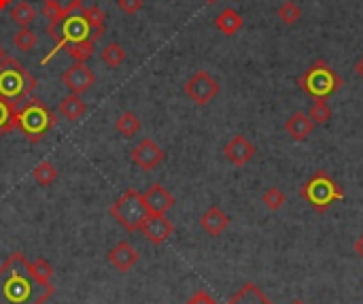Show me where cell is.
<instances>
[{"label": "cell", "mask_w": 363, "mask_h": 304, "mask_svg": "<svg viewBox=\"0 0 363 304\" xmlns=\"http://www.w3.org/2000/svg\"><path fill=\"white\" fill-rule=\"evenodd\" d=\"M308 117L313 120L315 126H325L331 120V106L325 98H317L313 100L311 108H308Z\"/></svg>", "instance_id": "484cf974"}, {"label": "cell", "mask_w": 363, "mask_h": 304, "mask_svg": "<svg viewBox=\"0 0 363 304\" xmlns=\"http://www.w3.org/2000/svg\"><path fill=\"white\" fill-rule=\"evenodd\" d=\"M30 268L35 270L37 276H41L43 281H49L51 276H53V266H51L45 258H39V260L30 262Z\"/></svg>", "instance_id": "1f68e13d"}, {"label": "cell", "mask_w": 363, "mask_h": 304, "mask_svg": "<svg viewBox=\"0 0 363 304\" xmlns=\"http://www.w3.org/2000/svg\"><path fill=\"white\" fill-rule=\"evenodd\" d=\"M41 3H43V15L49 28L60 26L68 15H72L83 7V0H41Z\"/></svg>", "instance_id": "4fadbf2b"}, {"label": "cell", "mask_w": 363, "mask_h": 304, "mask_svg": "<svg viewBox=\"0 0 363 304\" xmlns=\"http://www.w3.org/2000/svg\"><path fill=\"white\" fill-rule=\"evenodd\" d=\"M86 111H88V106H86V102L81 100L79 94H68V96H64V98L60 100V104H58L60 117H62V120H68V122L81 120L83 115H86Z\"/></svg>", "instance_id": "d6986e66"}, {"label": "cell", "mask_w": 363, "mask_h": 304, "mask_svg": "<svg viewBox=\"0 0 363 304\" xmlns=\"http://www.w3.org/2000/svg\"><path fill=\"white\" fill-rule=\"evenodd\" d=\"M7 58V51H5V47L3 45H0V62H3Z\"/></svg>", "instance_id": "74e56055"}, {"label": "cell", "mask_w": 363, "mask_h": 304, "mask_svg": "<svg viewBox=\"0 0 363 304\" xmlns=\"http://www.w3.org/2000/svg\"><path fill=\"white\" fill-rule=\"evenodd\" d=\"M143 198L151 215H166L175 207V196L161 183H153L151 187H147L143 191Z\"/></svg>", "instance_id": "5bb4252c"}, {"label": "cell", "mask_w": 363, "mask_h": 304, "mask_svg": "<svg viewBox=\"0 0 363 304\" xmlns=\"http://www.w3.org/2000/svg\"><path fill=\"white\" fill-rule=\"evenodd\" d=\"M81 15L86 17V21L90 23L92 32L96 37V41L104 35V19H106V13L98 7V5H92V7H81Z\"/></svg>", "instance_id": "603a6c76"}, {"label": "cell", "mask_w": 363, "mask_h": 304, "mask_svg": "<svg viewBox=\"0 0 363 304\" xmlns=\"http://www.w3.org/2000/svg\"><path fill=\"white\" fill-rule=\"evenodd\" d=\"M115 130L124 134L126 138H130L141 130V120H138V115L132 113V111H124V113L115 120Z\"/></svg>", "instance_id": "d4e9b609"}, {"label": "cell", "mask_w": 363, "mask_h": 304, "mask_svg": "<svg viewBox=\"0 0 363 304\" xmlns=\"http://www.w3.org/2000/svg\"><path fill=\"white\" fill-rule=\"evenodd\" d=\"M187 304H217V302H215V298H213L208 292L200 289V292H195V294L189 298V302H187Z\"/></svg>", "instance_id": "836d02e7"}, {"label": "cell", "mask_w": 363, "mask_h": 304, "mask_svg": "<svg viewBox=\"0 0 363 304\" xmlns=\"http://www.w3.org/2000/svg\"><path fill=\"white\" fill-rule=\"evenodd\" d=\"M37 88V77L28 70L21 62L11 55L0 62V98L13 104H19L30 98Z\"/></svg>", "instance_id": "7a4b0ae2"}, {"label": "cell", "mask_w": 363, "mask_h": 304, "mask_svg": "<svg viewBox=\"0 0 363 304\" xmlns=\"http://www.w3.org/2000/svg\"><path fill=\"white\" fill-rule=\"evenodd\" d=\"M300 196L308 202V207L323 215L331 209L333 202L344 200V189L338 181H333L325 171H317L308 181L300 187Z\"/></svg>", "instance_id": "5b68a950"}, {"label": "cell", "mask_w": 363, "mask_h": 304, "mask_svg": "<svg viewBox=\"0 0 363 304\" xmlns=\"http://www.w3.org/2000/svg\"><path fill=\"white\" fill-rule=\"evenodd\" d=\"M100 58H102V62H104L108 68H117L119 64L126 62L128 53H126V49H124L119 43H108V45L100 51Z\"/></svg>", "instance_id": "cb8c5ba5"}, {"label": "cell", "mask_w": 363, "mask_h": 304, "mask_svg": "<svg viewBox=\"0 0 363 304\" xmlns=\"http://www.w3.org/2000/svg\"><path fill=\"white\" fill-rule=\"evenodd\" d=\"M108 262L113 264V268H117L119 272H128V270H132L136 266L138 251L128 240H121L108 251Z\"/></svg>", "instance_id": "9a60e30c"}, {"label": "cell", "mask_w": 363, "mask_h": 304, "mask_svg": "<svg viewBox=\"0 0 363 304\" xmlns=\"http://www.w3.org/2000/svg\"><path fill=\"white\" fill-rule=\"evenodd\" d=\"M242 26H244L242 15L236 9H232V7H226L215 17V28L221 35H226V37H234L238 30H242Z\"/></svg>", "instance_id": "ac0fdd59"}, {"label": "cell", "mask_w": 363, "mask_h": 304, "mask_svg": "<svg viewBox=\"0 0 363 304\" xmlns=\"http://www.w3.org/2000/svg\"><path fill=\"white\" fill-rule=\"evenodd\" d=\"M344 86L342 77L333 70L325 60H315L308 68H306L300 77H297V88L311 96L313 100L317 98H329L336 92H340Z\"/></svg>", "instance_id": "277c9868"}, {"label": "cell", "mask_w": 363, "mask_h": 304, "mask_svg": "<svg viewBox=\"0 0 363 304\" xmlns=\"http://www.w3.org/2000/svg\"><path fill=\"white\" fill-rule=\"evenodd\" d=\"M262 200H264V205H266V209H268V211L276 213V211H281V209L285 207L287 196H285V191H281L278 187H268V189L264 191Z\"/></svg>", "instance_id": "f546056e"}, {"label": "cell", "mask_w": 363, "mask_h": 304, "mask_svg": "<svg viewBox=\"0 0 363 304\" xmlns=\"http://www.w3.org/2000/svg\"><path fill=\"white\" fill-rule=\"evenodd\" d=\"M62 83L72 94L81 96L88 90H92V86L96 83V75L92 73V68L86 66V62H75L62 73Z\"/></svg>", "instance_id": "9c48e42d"}, {"label": "cell", "mask_w": 363, "mask_h": 304, "mask_svg": "<svg viewBox=\"0 0 363 304\" xmlns=\"http://www.w3.org/2000/svg\"><path fill=\"white\" fill-rule=\"evenodd\" d=\"M141 232L151 245H164L175 232V224L166 215H151L143 221Z\"/></svg>", "instance_id": "7c38bea8"}, {"label": "cell", "mask_w": 363, "mask_h": 304, "mask_svg": "<svg viewBox=\"0 0 363 304\" xmlns=\"http://www.w3.org/2000/svg\"><path fill=\"white\" fill-rule=\"evenodd\" d=\"M204 3H208V5H215V3H217V0H204Z\"/></svg>", "instance_id": "ab89813d"}, {"label": "cell", "mask_w": 363, "mask_h": 304, "mask_svg": "<svg viewBox=\"0 0 363 304\" xmlns=\"http://www.w3.org/2000/svg\"><path fill=\"white\" fill-rule=\"evenodd\" d=\"M55 126H58V117L41 98H28L17 111V130H21L30 143H41Z\"/></svg>", "instance_id": "3957f363"}, {"label": "cell", "mask_w": 363, "mask_h": 304, "mask_svg": "<svg viewBox=\"0 0 363 304\" xmlns=\"http://www.w3.org/2000/svg\"><path fill=\"white\" fill-rule=\"evenodd\" d=\"M353 70H355V75L363 81V55H361V58L355 62V66H353Z\"/></svg>", "instance_id": "e575fe53"}, {"label": "cell", "mask_w": 363, "mask_h": 304, "mask_svg": "<svg viewBox=\"0 0 363 304\" xmlns=\"http://www.w3.org/2000/svg\"><path fill=\"white\" fill-rule=\"evenodd\" d=\"M276 15H278V19H281L285 26H293V23L300 21L302 9H300V5L295 3V0H285V3H283L281 7H278Z\"/></svg>", "instance_id": "83f0119b"}, {"label": "cell", "mask_w": 363, "mask_h": 304, "mask_svg": "<svg viewBox=\"0 0 363 304\" xmlns=\"http://www.w3.org/2000/svg\"><path fill=\"white\" fill-rule=\"evenodd\" d=\"M58 169L51 164V162H41L35 166V171H32V179L39 183V185H51L55 179H58Z\"/></svg>", "instance_id": "4316f807"}, {"label": "cell", "mask_w": 363, "mask_h": 304, "mask_svg": "<svg viewBox=\"0 0 363 304\" xmlns=\"http://www.w3.org/2000/svg\"><path fill=\"white\" fill-rule=\"evenodd\" d=\"M47 37L55 41V47L53 51H49V55L43 60V64H47L55 53L75 45V43H81V41H96L94 32H92V28L90 23L86 21V17H83L81 13H72L68 15L60 26H55V28H49L47 26Z\"/></svg>", "instance_id": "52a82bcc"}, {"label": "cell", "mask_w": 363, "mask_h": 304, "mask_svg": "<svg viewBox=\"0 0 363 304\" xmlns=\"http://www.w3.org/2000/svg\"><path fill=\"white\" fill-rule=\"evenodd\" d=\"M228 304H274L255 283H244Z\"/></svg>", "instance_id": "ffe728a7"}, {"label": "cell", "mask_w": 363, "mask_h": 304, "mask_svg": "<svg viewBox=\"0 0 363 304\" xmlns=\"http://www.w3.org/2000/svg\"><path fill=\"white\" fill-rule=\"evenodd\" d=\"M164 158H166L164 149L155 141H151V138H143V141L132 149V162L141 171H153L155 166L164 162Z\"/></svg>", "instance_id": "30bf717a"}, {"label": "cell", "mask_w": 363, "mask_h": 304, "mask_svg": "<svg viewBox=\"0 0 363 304\" xmlns=\"http://www.w3.org/2000/svg\"><path fill=\"white\" fill-rule=\"evenodd\" d=\"M117 7L126 13V15H134L145 7V0H117Z\"/></svg>", "instance_id": "d6a6232c"}, {"label": "cell", "mask_w": 363, "mask_h": 304, "mask_svg": "<svg viewBox=\"0 0 363 304\" xmlns=\"http://www.w3.org/2000/svg\"><path fill=\"white\" fill-rule=\"evenodd\" d=\"M230 226V217L223 213L219 207H210L202 213L200 217V228L210 234V236H219L221 232H226V228Z\"/></svg>", "instance_id": "2e32d148"}, {"label": "cell", "mask_w": 363, "mask_h": 304, "mask_svg": "<svg viewBox=\"0 0 363 304\" xmlns=\"http://www.w3.org/2000/svg\"><path fill=\"white\" fill-rule=\"evenodd\" d=\"M51 281H43L21 251L0 264V304H45L53 296Z\"/></svg>", "instance_id": "6da1fadb"}, {"label": "cell", "mask_w": 363, "mask_h": 304, "mask_svg": "<svg viewBox=\"0 0 363 304\" xmlns=\"http://www.w3.org/2000/svg\"><path fill=\"white\" fill-rule=\"evenodd\" d=\"M94 43L96 41H81V43H75L70 47H66V53L75 62H88L92 55H94Z\"/></svg>", "instance_id": "f1b7e54d"}, {"label": "cell", "mask_w": 363, "mask_h": 304, "mask_svg": "<svg viewBox=\"0 0 363 304\" xmlns=\"http://www.w3.org/2000/svg\"><path fill=\"white\" fill-rule=\"evenodd\" d=\"M291 304H306V302H304V300H293Z\"/></svg>", "instance_id": "f35d334b"}, {"label": "cell", "mask_w": 363, "mask_h": 304, "mask_svg": "<svg viewBox=\"0 0 363 304\" xmlns=\"http://www.w3.org/2000/svg\"><path fill=\"white\" fill-rule=\"evenodd\" d=\"M355 254L363 260V234L355 240Z\"/></svg>", "instance_id": "d590c367"}, {"label": "cell", "mask_w": 363, "mask_h": 304, "mask_svg": "<svg viewBox=\"0 0 363 304\" xmlns=\"http://www.w3.org/2000/svg\"><path fill=\"white\" fill-rule=\"evenodd\" d=\"M13 5V0H0V11H5L7 7H11Z\"/></svg>", "instance_id": "8d00e7d4"}, {"label": "cell", "mask_w": 363, "mask_h": 304, "mask_svg": "<svg viewBox=\"0 0 363 304\" xmlns=\"http://www.w3.org/2000/svg\"><path fill=\"white\" fill-rule=\"evenodd\" d=\"M37 43H39V39L30 28H19V30L15 32V37H13V45L19 51H30V49L37 47Z\"/></svg>", "instance_id": "4dcf8cb0"}, {"label": "cell", "mask_w": 363, "mask_h": 304, "mask_svg": "<svg viewBox=\"0 0 363 304\" xmlns=\"http://www.w3.org/2000/svg\"><path fill=\"white\" fill-rule=\"evenodd\" d=\"M17 111H19L17 104L0 98V136H5L17 128Z\"/></svg>", "instance_id": "44dd1931"}, {"label": "cell", "mask_w": 363, "mask_h": 304, "mask_svg": "<svg viewBox=\"0 0 363 304\" xmlns=\"http://www.w3.org/2000/svg\"><path fill=\"white\" fill-rule=\"evenodd\" d=\"M9 15H11L13 23H17L19 28H28L37 19V9L28 3V0H21V3H17V5H11Z\"/></svg>", "instance_id": "7402d4cb"}, {"label": "cell", "mask_w": 363, "mask_h": 304, "mask_svg": "<svg viewBox=\"0 0 363 304\" xmlns=\"http://www.w3.org/2000/svg\"><path fill=\"white\" fill-rule=\"evenodd\" d=\"M219 90H221L219 81H217L208 70H195V73L185 81V86H183L185 96H187L191 102L200 104V106L210 104V102L217 98Z\"/></svg>", "instance_id": "ba28073f"}, {"label": "cell", "mask_w": 363, "mask_h": 304, "mask_svg": "<svg viewBox=\"0 0 363 304\" xmlns=\"http://www.w3.org/2000/svg\"><path fill=\"white\" fill-rule=\"evenodd\" d=\"M315 130V124L313 120L308 117V113H302V111H297V113H293L287 122H285V132L293 138V141H306Z\"/></svg>", "instance_id": "e0dca14e"}, {"label": "cell", "mask_w": 363, "mask_h": 304, "mask_svg": "<svg viewBox=\"0 0 363 304\" xmlns=\"http://www.w3.org/2000/svg\"><path fill=\"white\" fill-rule=\"evenodd\" d=\"M110 217H113L117 224L121 228H126L128 232H136V230H141L143 226V221L149 217V209L145 205V198H143V193L130 187L126 189L121 196L110 205L108 209Z\"/></svg>", "instance_id": "8992f818"}, {"label": "cell", "mask_w": 363, "mask_h": 304, "mask_svg": "<svg viewBox=\"0 0 363 304\" xmlns=\"http://www.w3.org/2000/svg\"><path fill=\"white\" fill-rule=\"evenodd\" d=\"M255 153H257L255 145L251 143L246 136H242V134L232 136L230 141H228V145L223 147V155L228 158V162H230V164L238 166V169H242V166H246L251 160L255 158Z\"/></svg>", "instance_id": "8fae6325"}]
</instances>
